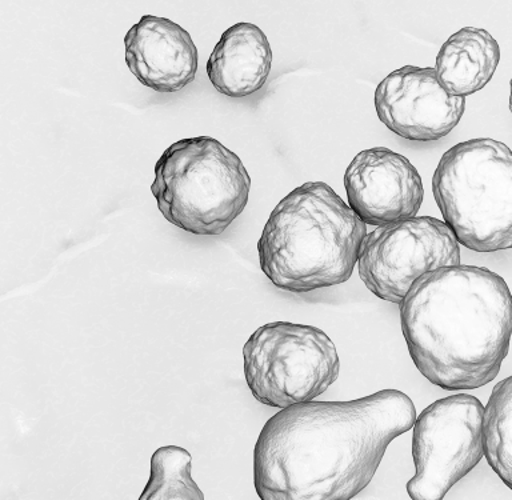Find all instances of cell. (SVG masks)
Wrapping results in <instances>:
<instances>
[{"label": "cell", "instance_id": "cell-16", "mask_svg": "<svg viewBox=\"0 0 512 500\" xmlns=\"http://www.w3.org/2000/svg\"><path fill=\"white\" fill-rule=\"evenodd\" d=\"M508 106H510V111L512 114V78L510 80V99H508Z\"/></svg>", "mask_w": 512, "mask_h": 500}, {"label": "cell", "instance_id": "cell-3", "mask_svg": "<svg viewBox=\"0 0 512 500\" xmlns=\"http://www.w3.org/2000/svg\"><path fill=\"white\" fill-rule=\"evenodd\" d=\"M366 236L367 224L327 183L307 182L284 196L264 224L260 268L291 294L339 286L358 266Z\"/></svg>", "mask_w": 512, "mask_h": 500}, {"label": "cell", "instance_id": "cell-10", "mask_svg": "<svg viewBox=\"0 0 512 500\" xmlns=\"http://www.w3.org/2000/svg\"><path fill=\"white\" fill-rule=\"evenodd\" d=\"M343 182L348 206L367 226L414 218L422 207V176L406 156L387 147L356 154Z\"/></svg>", "mask_w": 512, "mask_h": 500}, {"label": "cell", "instance_id": "cell-12", "mask_svg": "<svg viewBox=\"0 0 512 500\" xmlns=\"http://www.w3.org/2000/svg\"><path fill=\"white\" fill-rule=\"evenodd\" d=\"M272 50L266 34L256 24L242 22L224 31L208 58V79L219 94L244 98L266 84Z\"/></svg>", "mask_w": 512, "mask_h": 500}, {"label": "cell", "instance_id": "cell-13", "mask_svg": "<svg viewBox=\"0 0 512 500\" xmlns=\"http://www.w3.org/2000/svg\"><path fill=\"white\" fill-rule=\"evenodd\" d=\"M502 58L498 40L479 27H463L443 43L436 55L440 86L451 96L474 95L494 78Z\"/></svg>", "mask_w": 512, "mask_h": 500}, {"label": "cell", "instance_id": "cell-2", "mask_svg": "<svg viewBox=\"0 0 512 500\" xmlns=\"http://www.w3.org/2000/svg\"><path fill=\"white\" fill-rule=\"evenodd\" d=\"M420 374L447 391L476 390L498 376L510 351L512 294L487 267H442L420 276L399 304Z\"/></svg>", "mask_w": 512, "mask_h": 500}, {"label": "cell", "instance_id": "cell-5", "mask_svg": "<svg viewBox=\"0 0 512 500\" xmlns=\"http://www.w3.org/2000/svg\"><path fill=\"white\" fill-rule=\"evenodd\" d=\"M154 171L151 192L160 214L190 234H223L247 206L251 178L246 166L211 136L171 144Z\"/></svg>", "mask_w": 512, "mask_h": 500}, {"label": "cell", "instance_id": "cell-11", "mask_svg": "<svg viewBox=\"0 0 512 500\" xmlns=\"http://www.w3.org/2000/svg\"><path fill=\"white\" fill-rule=\"evenodd\" d=\"M131 74L152 91H182L198 72V48L190 32L162 16L144 15L124 36Z\"/></svg>", "mask_w": 512, "mask_h": 500}, {"label": "cell", "instance_id": "cell-8", "mask_svg": "<svg viewBox=\"0 0 512 500\" xmlns=\"http://www.w3.org/2000/svg\"><path fill=\"white\" fill-rule=\"evenodd\" d=\"M460 259L458 239L444 220L414 216L367 234L360 247L358 272L376 298L400 304L420 276L458 266Z\"/></svg>", "mask_w": 512, "mask_h": 500}, {"label": "cell", "instance_id": "cell-4", "mask_svg": "<svg viewBox=\"0 0 512 500\" xmlns=\"http://www.w3.org/2000/svg\"><path fill=\"white\" fill-rule=\"evenodd\" d=\"M432 194L459 244L475 252L512 250V150L491 138L460 142L440 158Z\"/></svg>", "mask_w": 512, "mask_h": 500}, {"label": "cell", "instance_id": "cell-6", "mask_svg": "<svg viewBox=\"0 0 512 500\" xmlns=\"http://www.w3.org/2000/svg\"><path fill=\"white\" fill-rule=\"evenodd\" d=\"M243 360L252 396L279 410L318 398L340 374L338 350L330 336L306 324H264L244 344Z\"/></svg>", "mask_w": 512, "mask_h": 500}, {"label": "cell", "instance_id": "cell-14", "mask_svg": "<svg viewBox=\"0 0 512 500\" xmlns=\"http://www.w3.org/2000/svg\"><path fill=\"white\" fill-rule=\"evenodd\" d=\"M484 458L512 491V375L492 388L483 415Z\"/></svg>", "mask_w": 512, "mask_h": 500}, {"label": "cell", "instance_id": "cell-9", "mask_svg": "<svg viewBox=\"0 0 512 500\" xmlns=\"http://www.w3.org/2000/svg\"><path fill=\"white\" fill-rule=\"evenodd\" d=\"M374 106L380 122L411 142H436L450 134L466 110V98L440 86L434 67L404 66L376 87Z\"/></svg>", "mask_w": 512, "mask_h": 500}, {"label": "cell", "instance_id": "cell-1", "mask_svg": "<svg viewBox=\"0 0 512 500\" xmlns=\"http://www.w3.org/2000/svg\"><path fill=\"white\" fill-rule=\"evenodd\" d=\"M415 419L410 396L394 388L282 408L256 440V494L262 500L354 499L374 479L392 440Z\"/></svg>", "mask_w": 512, "mask_h": 500}, {"label": "cell", "instance_id": "cell-7", "mask_svg": "<svg viewBox=\"0 0 512 500\" xmlns=\"http://www.w3.org/2000/svg\"><path fill=\"white\" fill-rule=\"evenodd\" d=\"M484 406L478 398L456 394L435 400L414 423L412 500H442L484 458Z\"/></svg>", "mask_w": 512, "mask_h": 500}, {"label": "cell", "instance_id": "cell-15", "mask_svg": "<svg viewBox=\"0 0 512 500\" xmlns=\"http://www.w3.org/2000/svg\"><path fill=\"white\" fill-rule=\"evenodd\" d=\"M150 479L140 500H204L192 479V456L179 446L159 447L151 456Z\"/></svg>", "mask_w": 512, "mask_h": 500}]
</instances>
